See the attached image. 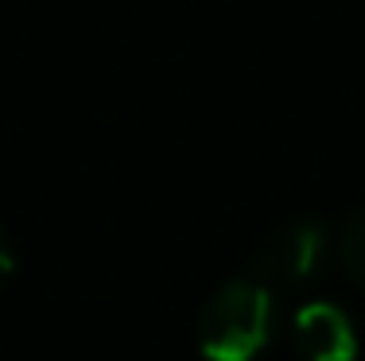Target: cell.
Segmentation results:
<instances>
[{"mask_svg":"<svg viewBox=\"0 0 365 361\" xmlns=\"http://www.w3.org/2000/svg\"><path fill=\"white\" fill-rule=\"evenodd\" d=\"M276 295L253 276L222 283L198 311V350L206 361H253L272 338Z\"/></svg>","mask_w":365,"mask_h":361,"instance_id":"6da1fadb","label":"cell"},{"mask_svg":"<svg viewBox=\"0 0 365 361\" xmlns=\"http://www.w3.org/2000/svg\"><path fill=\"white\" fill-rule=\"evenodd\" d=\"M327 253V229L319 221H284L268 234L249 256V272L257 283H264L272 295L303 288L319 272Z\"/></svg>","mask_w":365,"mask_h":361,"instance_id":"7a4b0ae2","label":"cell"},{"mask_svg":"<svg viewBox=\"0 0 365 361\" xmlns=\"http://www.w3.org/2000/svg\"><path fill=\"white\" fill-rule=\"evenodd\" d=\"M292 338L307 361H354L358 357V334L342 307L334 303H307L295 311Z\"/></svg>","mask_w":365,"mask_h":361,"instance_id":"3957f363","label":"cell"},{"mask_svg":"<svg viewBox=\"0 0 365 361\" xmlns=\"http://www.w3.org/2000/svg\"><path fill=\"white\" fill-rule=\"evenodd\" d=\"M338 261H342L346 276L365 288V206H358L338 229Z\"/></svg>","mask_w":365,"mask_h":361,"instance_id":"277c9868","label":"cell"},{"mask_svg":"<svg viewBox=\"0 0 365 361\" xmlns=\"http://www.w3.org/2000/svg\"><path fill=\"white\" fill-rule=\"evenodd\" d=\"M16 272V256H12V248H8V241L0 237V288L8 283V276Z\"/></svg>","mask_w":365,"mask_h":361,"instance_id":"5b68a950","label":"cell"}]
</instances>
